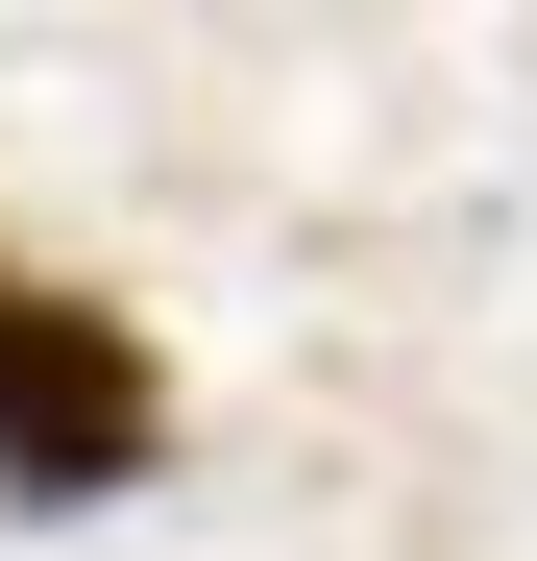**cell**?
Instances as JSON below:
<instances>
[{
  "label": "cell",
  "mask_w": 537,
  "mask_h": 561,
  "mask_svg": "<svg viewBox=\"0 0 537 561\" xmlns=\"http://www.w3.org/2000/svg\"><path fill=\"white\" fill-rule=\"evenodd\" d=\"M147 439H171L147 318L49 294V268H0V513H99V489H147Z\"/></svg>",
  "instance_id": "6da1fadb"
}]
</instances>
